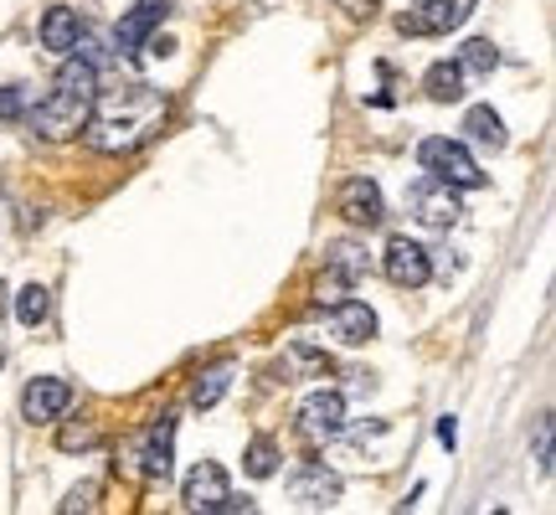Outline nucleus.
<instances>
[{"mask_svg": "<svg viewBox=\"0 0 556 515\" xmlns=\"http://www.w3.org/2000/svg\"><path fill=\"white\" fill-rule=\"evenodd\" d=\"M417 160H422L428 176L448 180L454 191H479V186H484V171H479V160L469 155L464 139H448V135L422 139V145H417Z\"/></svg>", "mask_w": 556, "mask_h": 515, "instance_id": "obj_1", "label": "nucleus"}, {"mask_svg": "<svg viewBox=\"0 0 556 515\" xmlns=\"http://www.w3.org/2000/svg\"><path fill=\"white\" fill-rule=\"evenodd\" d=\"M88 114H93V99H88V93L52 88L37 109H26V124H31V135H41V139H73V135H83Z\"/></svg>", "mask_w": 556, "mask_h": 515, "instance_id": "obj_2", "label": "nucleus"}, {"mask_svg": "<svg viewBox=\"0 0 556 515\" xmlns=\"http://www.w3.org/2000/svg\"><path fill=\"white\" fill-rule=\"evenodd\" d=\"M407 206H413V217L422 222V227H433V233H448V227H458V217H464V206H458V191L448 186V180H438V176L413 180V191H407Z\"/></svg>", "mask_w": 556, "mask_h": 515, "instance_id": "obj_3", "label": "nucleus"}, {"mask_svg": "<svg viewBox=\"0 0 556 515\" xmlns=\"http://www.w3.org/2000/svg\"><path fill=\"white\" fill-rule=\"evenodd\" d=\"M299 434L309 443H336L345 434V397L336 387H319L299 402Z\"/></svg>", "mask_w": 556, "mask_h": 515, "instance_id": "obj_4", "label": "nucleus"}, {"mask_svg": "<svg viewBox=\"0 0 556 515\" xmlns=\"http://www.w3.org/2000/svg\"><path fill=\"white\" fill-rule=\"evenodd\" d=\"M381 274L392 278L397 289H422V284L433 278V253L413 238H392L387 253H381Z\"/></svg>", "mask_w": 556, "mask_h": 515, "instance_id": "obj_5", "label": "nucleus"}, {"mask_svg": "<svg viewBox=\"0 0 556 515\" xmlns=\"http://www.w3.org/2000/svg\"><path fill=\"white\" fill-rule=\"evenodd\" d=\"M227 495H232V479H227V469L212 464V459H201L197 469L186 475V485H180L186 511H201V515H217L222 505H227Z\"/></svg>", "mask_w": 556, "mask_h": 515, "instance_id": "obj_6", "label": "nucleus"}, {"mask_svg": "<svg viewBox=\"0 0 556 515\" xmlns=\"http://www.w3.org/2000/svg\"><path fill=\"white\" fill-rule=\"evenodd\" d=\"M165 16H170V0H135V5L119 16V26H114V52L135 58L139 47L160 32V21Z\"/></svg>", "mask_w": 556, "mask_h": 515, "instance_id": "obj_7", "label": "nucleus"}, {"mask_svg": "<svg viewBox=\"0 0 556 515\" xmlns=\"http://www.w3.org/2000/svg\"><path fill=\"white\" fill-rule=\"evenodd\" d=\"M336 212L351 227H381V217H387V201H381L377 191V180H366V176H351L345 186H340V197H336Z\"/></svg>", "mask_w": 556, "mask_h": 515, "instance_id": "obj_8", "label": "nucleus"}, {"mask_svg": "<svg viewBox=\"0 0 556 515\" xmlns=\"http://www.w3.org/2000/svg\"><path fill=\"white\" fill-rule=\"evenodd\" d=\"M67 407H73V381L62 377H37L21 392V417L26 423H58Z\"/></svg>", "mask_w": 556, "mask_h": 515, "instance_id": "obj_9", "label": "nucleus"}, {"mask_svg": "<svg viewBox=\"0 0 556 515\" xmlns=\"http://www.w3.org/2000/svg\"><path fill=\"white\" fill-rule=\"evenodd\" d=\"M289 500L299 511H330L340 500V475L325 469V464H304L294 479H289Z\"/></svg>", "mask_w": 556, "mask_h": 515, "instance_id": "obj_10", "label": "nucleus"}, {"mask_svg": "<svg viewBox=\"0 0 556 515\" xmlns=\"http://www.w3.org/2000/svg\"><path fill=\"white\" fill-rule=\"evenodd\" d=\"M330 336L345 340V346H366V340L377 336L371 304H366V299H336V304H330Z\"/></svg>", "mask_w": 556, "mask_h": 515, "instance_id": "obj_11", "label": "nucleus"}, {"mask_svg": "<svg viewBox=\"0 0 556 515\" xmlns=\"http://www.w3.org/2000/svg\"><path fill=\"white\" fill-rule=\"evenodd\" d=\"M475 5L479 0H428L422 16H402L397 26L402 32H438V37H443V32H458L464 21L475 16Z\"/></svg>", "mask_w": 556, "mask_h": 515, "instance_id": "obj_12", "label": "nucleus"}, {"mask_svg": "<svg viewBox=\"0 0 556 515\" xmlns=\"http://www.w3.org/2000/svg\"><path fill=\"white\" fill-rule=\"evenodd\" d=\"M170 454H176V417L160 413V423L144 434V475L150 479H170Z\"/></svg>", "mask_w": 556, "mask_h": 515, "instance_id": "obj_13", "label": "nucleus"}, {"mask_svg": "<svg viewBox=\"0 0 556 515\" xmlns=\"http://www.w3.org/2000/svg\"><path fill=\"white\" fill-rule=\"evenodd\" d=\"M83 37V21L73 5H47V16H41V47H52V52H73Z\"/></svg>", "mask_w": 556, "mask_h": 515, "instance_id": "obj_14", "label": "nucleus"}, {"mask_svg": "<svg viewBox=\"0 0 556 515\" xmlns=\"http://www.w3.org/2000/svg\"><path fill=\"white\" fill-rule=\"evenodd\" d=\"M464 139L479 145V150H505V124L490 103H475L469 114H464Z\"/></svg>", "mask_w": 556, "mask_h": 515, "instance_id": "obj_15", "label": "nucleus"}, {"mask_svg": "<svg viewBox=\"0 0 556 515\" xmlns=\"http://www.w3.org/2000/svg\"><path fill=\"white\" fill-rule=\"evenodd\" d=\"M464 78H469V73H464L458 62H433V67L422 73V93L433 103H458L464 99Z\"/></svg>", "mask_w": 556, "mask_h": 515, "instance_id": "obj_16", "label": "nucleus"}, {"mask_svg": "<svg viewBox=\"0 0 556 515\" xmlns=\"http://www.w3.org/2000/svg\"><path fill=\"white\" fill-rule=\"evenodd\" d=\"M325 268L340 278V284H356L366 274V248L361 242H330L325 248Z\"/></svg>", "mask_w": 556, "mask_h": 515, "instance_id": "obj_17", "label": "nucleus"}, {"mask_svg": "<svg viewBox=\"0 0 556 515\" xmlns=\"http://www.w3.org/2000/svg\"><path fill=\"white\" fill-rule=\"evenodd\" d=\"M458 67H464V73H475V78H490V73L500 67L495 41H490V37H469L464 47H458Z\"/></svg>", "mask_w": 556, "mask_h": 515, "instance_id": "obj_18", "label": "nucleus"}, {"mask_svg": "<svg viewBox=\"0 0 556 515\" xmlns=\"http://www.w3.org/2000/svg\"><path fill=\"white\" fill-rule=\"evenodd\" d=\"M227 387H232V366H206L197 377V387H191V402L197 407H217Z\"/></svg>", "mask_w": 556, "mask_h": 515, "instance_id": "obj_19", "label": "nucleus"}, {"mask_svg": "<svg viewBox=\"0 0 556 515\" xmlns=\"http://www.w3.org/2000/svg\"><path fill=\"white\" fill-rule=\"evenodd\" d=\"M47 310H52V294L41 289V284H26L16 294V319L26 325V330H37L41 319H47Z\"/></svg>", "mask_w": 556, "mask_h": 515, "instance_id": "obj_20", "label": "nucleus"}, {"mask_svg": "<svg viewBox=\"0 0 556 515\" xmlns=\"http://www.w3.org/2000/svg\"><path fill=\"white\" fill-rule=\"evenodd\" d=\"M242 464H248V475L253 479H268L278 469V443L274 438H253V443H248V454H242Z\"/></svg>", "mask_w": 556, "mask_h": 515, "instance_id": "obj_21", "label": "nucleus"}, {"mask_svg": "<svg viewBox=\"0 0 556 515\" xmlns=\"http://www.w3.org/2000/svg\"><path fill=\"white\" fill-rule=\"evenodd\" d=\"M0 120H26V93L21 88H0Z\"/></svg>", "mask_w": 556, "mask_h": 515, "instance_id": "obj_22", "label": "nucleus"}, {"mask_svg": "<svg viewBox=\"0 0 556 515\" xmlns=\"http://www.w3.org/2000/svg\"><path fill=\"white\" fill-rule=\"evenodd\" d=\"M58 443L62 449H93V443H99V428H88V423H83V428H62Z\"/></svg>", "mask_w": 556, "mask_h": 515, "instance_id": "obj_23", "label": "nucleus"}, {"mask_svg": "<svg viewBox=\"0 0 556 515\" xmlns=\"http://www.w3.org/2000/svg\"><path fill=\"white\" fill-rule=\"evenodd\" d=\"M289 356H294V366L315 372V377H325V372H330V356H319V351H309V346H294Z\"/></svg>", "mask_w": 556, "mask_h": 515, "instance_id": "obj_24", "label": "nucleus"}, {"mask_svg": "<svg viewBox=\"0 0 556 515\" xmlns=\"http://www.w3.org/2000/svg\"><path fill=\"white\" fill-rule=\"evenodd\" d=\"M536 464L552 475V417H541L536 423Z\"/></svg>", "mask_w": 556, "mask_h": 515, "instance_id": "obj_25", "label": "nucleus"}, {"mask_svg": "<svg viewBox=\"0 0 556 515\" xmlns=\"http://www.w3.org/2000/svg\"><path fill=\"white\" fill-rule=\"evenodd\" d=\"M93 495H99V490H93V485H78V490H73V495L62 500V511L73 515V511H93Z\"/></svg>", "mask_w": 556, "mask_h": 515, "instance_id": "obj_26", "label": "nucleus"}, {"mask_svg": "<svg viewBox=\"0 0 556 515\" xmlns=\"http://www.w3.org/2000/svg\"><path fill=\"white\" fill-rule=\"evenodd\" d=\"M336 5H340V11H345V16H371V11H377V5H381V0H336Z\"/></svg>", "mask_w": 556, "mask_h": 515, "instance_id": "obj_27", "label": "nucleus"}, {"mask_svg": "<svg viewBox=\"0 0 556 515\" xmlns=\"http://www.w3.org/2000/svg\"><path fill=\"white\" fill-rule=\"evenodd\" d=\"M407 5H428V0H407Z\"/></svg>", "mask_w": 556, "mask_h": 515, "instance_id": "obj_28", "label": "nucleus"}, {"mask_svg": "<svg viewBox=\"0 0 556 515\" xmlns=\"http://www.w3.org/2000/svg\"><path fill=\"white\" fill-rule=\"evenodd\" d=\"M0 361H5V351H0Z\"/></svg>", "mask_w": 556, "mask_h": 515, "instance_id": "obj_29", "label": "nucleus"}, {"mask_svg": "<svg viewBox=\"0 0 556 515\" xmlns=\"http://www.w3.org/2000/svg\"><path fill=\"white\" fill-rule=\"evenodd\" d=\"M0 294H5V289H0Z\"/></svg>", "mask_w": 556, "mask_h": 515, "instance_id": "obj_30", "label": "nucleus"}]
</instances>
